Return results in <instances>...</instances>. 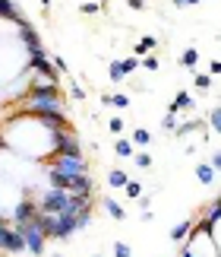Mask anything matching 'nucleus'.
I'll return each instance as SVG.
<instances>
[{
	"instance_id": "nucleus-1",
	"label": "nucleus",
	"mask_w": 221,
	"mask_h": 257,
	"mask_svg": "<svg viewBox=\"0 0 221 257\" xmlns=\"http://www.w3.org/2000/svg\"><path fill=\"white\" fill-rule=\"evenodd\" d=\"M26 111L32 114H51V111H64L60 108V92H57V83H42L35 86L26 98Z\"/></svg>"
},
{
	"instance_id": "nucleus-2",
	"label": "nucleus",
	"mask_w": 221,
	"mask_h": 257,
	"mask_svg": "<svg viewBox=\"0 0 221 257\" xmlns=\"http://www.w3.org/2000/svg\"><path fill=\"white\" fill-rule=\"evenodd\" d=\"M88 169L82 153H51V162H48V172L57 175H82Z\"/></svg>"
},
{
	"instance_id": "nucleus-3",
	"label": "nucleus",
	"mask_w": 221,
	"mask_h": 257,
	"mask_svg": "<svg viewBox=\"0 0 221 257\" xmlns=\"http://www.w3.org/2000/svg\"><path fill=\"white\" fill-rule=\"evenodd\" d=\"M19 235H22V244H26V251L28 254H35V257H42L44 254V232H42V225H38L35 219H28V222H13Z\"/></svg>"
},
{
	"instance_id": "nucleus-4",
	"label": "nucleus",
	"mask_w": 221,
	"mask_h": 257,
	"mask_svg": "<svg viewBox=\"0 0 221 257\" xmlns=\"http://www.w3.org/2000/svg\"><path fill=\"white\" fill-rule=\"evenodd\" d=\"M70 200V191H64V187H48V191L42 194V203H38V213H60Z\"/></svg>"
},
{
	"instance_id": "nucleus-5",
	"label": "nucleus",
	"mask_w": 221,
	"mask_h": 257,
	"mask_svg": "<svg viewBox=\"0 0 221 257\" xmlns=\"http://www.w3.org/2000/svg\"><path fill=\"white\" fill-rule=\"evenodd\" d=\"M0 251H6V254H22L26 251L22 235H19L16 225H4V232H0Z\"/></svg>"
},
{
	"instance_id": "nucleus-6",
	"label": "nucleus",
	"mask_w": 221,
	"mask_h": 257,
	"mask_svg": "<svg viewBox=\"0 0 221 257\" xmlns=\"http://www.w3.org/2000/svg\"><path fill=\"white\" fill-rule=\"evenodd\" d=\"M19 35H22V42H26V48H28V57H35V54H44V48H42V38H38V32L32 26L26 23V19H19Z\"/></svg>"
},
{
	"instance_id": "nucleus-7",
	"label": "nucleus",
	"mask_w": 221,
	"mask_h": 257,
	"mask_svg": "<svg viewBox=\"0 0 221 257\" xmlns=\"http://www.w3.org/2000/svg\"><path fill=\"white\" fill-rule=\"evenodd\" d=\"M70 194H76V197H92V178H88L86 172L82 175H73L70 178V187H66Z\"/></svg>"
},
{
	"instance_id": "nucleus-8",
	"label": "nucleus",
	"mask_w": 221,
	"mask_h": 257,
	"mask_svg": "<svg viewBox=\"0 0 221 257\" xmlns=\"http://www.w3.org/2000/svg\"><path fill=\"white\" fill-rule=\"evenodd\" d=\"M35 216H38V203L22 200V203H16V210H13V222H28V219H35Z\"/></svg>"
},
{
	"instance_id": "nucleus-9",
	"label": "nucleus",
	"mask_w": 221,
	"mask_h": 257,
	"mask_svg": "<svg viewBox=\"0 0 221 257\" xmlns=\"http://www.w3.org/2000/svg\"><path fill=\"white\" fill-rule=\"evenodd\" d=\"M102 206H104V213L110 216V219H117V222H124V206H120L117 200H114V197H104V200H102Z\"/></svg>"
},
{
	"instance_id": "nucleus-10",
	"label": "nucleus",
	"mask_w": 221,
	"mask_h": 257,
	"mask_svg": "<svg viewBox=\"0 0 221 257\" xmlns=\"http://www.w3.org/2000/svg\"><path fill=\"white\" fill-rule=\"evenodd\" d=\"M190 108H193V98H190V92H177L174 95V102H170L168 105V111H190Z\"/></svg>"
},
{
	"instance_id": "nucleus-11",
	"label": "nucleus",
	"mask_w": 221,
	"mask_h": 257,
	"mask_svg": "<svg viewBox=\"0 0 221 257\" xmlns=\"http://www.w3.org/2000/svg\"><path fill=\"white\" fill-rule=\"evenodd\" d=\"M155 48H158V38H155V35H146L142 42L136 45V51H133V57H146L148 51H155Z\"/></svg>"
},
{
	"instance_id": "nucleus-12",
	"label": "nucleus",
	"mask_w": 221,
	"mask_h": 257,
	"mask_svg": "<svg viewBox=\"0 0 221 257\" xmlns=\"http://www.w3.org/2000/svg\"><path fill=\"white\" fill-rule=\"evenodd\" d=\"M196 178H199V184H212L215 181V169L208 162H199L196 165Z\"/></svg>"
},
{
	"instance_id": "nucleus-13",
	"label": "nucleus",
	"mask_w": 221,
	"mask_h": 257,
	"mask_svg": "<svg viewBox=\"0 0 221 257\" xmlns=\"http://www.w3.org/2000/svg\"><path fill=\"white\" fill-rule=\"evenodd\" d=\"M102 102H104V105L120 108V111H126V108H130V95H126V92H117V95H104Z\"/></svg>"
},
{
	"instance_id": "nucleus-14",
	"label": "nucleus",
	"mask_w": 221,
	"mask_h": 257,
	"mask_svg": "<svg viewBox=\"0 0 221 257\" xmlns=\"http://www.w3.org/2000/svg\"><path fill=\"white\" fill-rule=\"evenodd\" d=\"M190 229H193V222H177L174 229H170V241H184L190 235Z\"/></svg>"
},
{
	"instance_id": "nucleus-15",
	"label": "nucleus",
	"mask_w": 221,
	"mask_h": 257,
	"mask_svg": "<svg viewBox=\"0 0 221 257\" xmlns=\"http://www.w3.org/2000/svg\"><path fill=\"white\" fill-rule=\"evenodd\" d=\"M130 143H133V146H148V143H152V134H148L146 127H136V131H133V140H130Z\"/></svg>"
},
{
	"instance_id": "nucleus-16",
	"label": "nucleus",
	"mask_w": 221,
	"mask_h": 257,
	"mask_svg": "<svg viewBox=\"0 0 221 257\" xmlns=\"http://www.w3.org/2000/svg\"><path fill=\"white\" fill-rule=\"evenodd\" d=\"M0 16H6V19H13V23H19V19H22V16H19V13H16V7H13V0H0Z\"/></svg>"
},
{
	"instance_id": "nucleus-17",
	"label": "nucleus",
	"mask_w": 221,
	"mask_h": 257,
	"mask_svg": "<svg viewBox=\"0 0 221 257\" xmlns=\"http://www.w3.org/2000/svg\"><path fill=\"white\" fill-rule=\"evenodd\" d=\"M180 64H184V67H190V70H193V67L199 64V51H196V48H186V51L180 54Z\"/></svg>"
},
{
	"instance_id": "nucleus-18",
	"label": "nucleus",
	"mask_w": 221,
	"mask_h": 257,
	"mask_svg": "<svg viewBox=\"0 0 221 257\" xmlns=\"http://www.w3.org/2000/svg\"><path fill=\"white\" fill-rule=\"evenodd\" d=\"M126 181H130V175H126V172H120V169H114V172L108 175V184H110V187H124Z\"/></svg>"
},
{
	"instance_id": "nucleus-19",
	"label": "nucleus",
	"mask_w": 221,
	"mask_h": 257,
	"mask_svg": "<svg viewBox=\"0 0 221 257\" xmlns=\"http://www.w3.org/2000/svg\"><path fill=\"white\" fill-rule=\"evenodd\" d=\"M114 153L120 156V159H130V156H133V143L120 137V140H117V146H114Z\"/></svg>"
},
{
	"instance_id": "nucleus-20",
	"label": "nucleus",
	"mask_w": 221,
	"mask_h": 257,
	"mask_svg": "<svg viewBox=\"0 0 221 257\" xmlns=\"http://www.w3.org/2000/svg\"><path fill=\"white\" fill-rule=\"evenodd\" d=\"M202 127V121H190V124H177L174 127V137H186V134H193V131H199Z\"/></svg>"
},
{
	"instance_id": "nucleus-21",
	"label": "nucleus",
	"mask_w": 221,
	"mask_h": 257,
	"mask_svg": "<svg viewBox=\"0 0 221 257\" xmlns=\"http://www.w3.org/2000/svg\"><path fill=\"white\" fill-rule=\"evenodd\" d=\"M110 80H114V83H124L126 80V70H124V64H120V61H110Z\"/></svg>"
},
{
	"instance_id": "nucleus-22",
	"label": "nucleus",
	"mask_w": 221,
	"mask_h": 257,
	"mask_svg": "<svg viewBox=\"0 0 221 257\" xmlns=\"http://www.w3.org/2000/svg\"><path fill=\"white\" fill-rule=\"evenodd\" d=\"M139 67L148 73V70H158V57L155 54H146V57H139Z\"/></svg>"
},
{
	"instance_id": "nucleus-23",
	"label": "nucleus",
	"mask_w": 221,
	"mask_h": 257,
	"mask_svg": "<svg viewBox=\"0 0 221 257\" xmlns=\"http://www.w3.org/2000/svg\"><path fill=\"white\" fill-rule=\"evenodd\" d=\"M124 191H126V197H142V184H139V181H126Z\"/></svg>"
},
{
	"instance_id": "nucleus-24",
	"label": "nucleus",
	"mask_w": 221,
	"mask_h": 257,
	"mask_svg": "<svg viewBox=\"0 0 221 257\" xmlns=\"http://www.w3.org/2000/svg\"><path fill=\"white\" fill-rule=\"evenodd\" d=\"M133 159H136L139 169H152V156L148 153H133Z\"/></svg>"
},
{
	"instance_id": "nucleus-25",
	"label": "nucleus",
	"mask_w": 221,
	"mask_h": 257,
	"mask_svg": "<svg viewBox=\"0 0 221 257\" xmlns=\"http://www.w3.org/2000/svg\"><path fill=\"white\" fill-rule=\"evenodd\" d=\"M114 257H133V248H130L126 241H117L114 244Z\"/></svg>"
},
{
	"instance_id": "nucleus-26",
	"label": "nucleus",
	"mask_w": 221,
	"mask_h": 257,
	"mask_svg": "<svg viewBox=\"0 0 221 257\" xmlns=\"http://www.w3.org/2000/svg\"><path fill=\"white\" fill-rule=\"evenodd\" d=\"M218 213H221V200H212V206H208V216H206V222H218Z\"/></svg>"
},
{
	"instance_id": "nucleus-27",
	"label": "nucleus",
	"mask_w": 221,
	"mask_h": 257,
	"mask_svg": "<svg viewBox=\"0 0 221 257\" xmlns=\"http://www.w3.org/2000/svg\"><path fill=\"white\" fill-rule=\"evenodd\" d=\"M208 124H212V131H221V111H218V108L208 111Z\"/></svg>"
},
{
	"instance_id": "nucleus-28",
	"label": "nucleus",
	"mask_w": 221,
	"mask_h": 257,
	"mask_svg": "<svg viewBox=\"0 0 221 257\" xmlns=\"http://www.w3.org/2000/svg\"><path fill=\"white\" fill-rule=\"evenodd\" d=\"M193 83H196L199 89H208V86H212V76H206V73H196V76H193Z\"/></svg>"
},
{
	"instance_id": "nucleus-29",
	"label": "nucleus",
	"mask_w": 221,
	"mask_h": 257,
	"mask_svg": "<svg viewBox=\"0 0 221 257\" xmlns=\"http://www.w3.org/2000/svg\"><path fill=\"white\" fill-rule=\"evenodd\" d=\"M108 131L114 134V137H120V134H124V121H120V117H114V121L108 124Z\"/></svg>"
},
{
	"instance_id": "nucleus-30",
	"label": "nucleus",
	"mask_w": 221,
	"mask_h": 257,
	"mask_svg": "<svg viewBox=\"0 0 221 257\" xmlns=\"http://www.w3.org/2000/svg\"><path fill=\"white\" fill-rule=\"evenodd\" d=\"M120 64H124V70H126V76H130V73L139 67V57H126V61H120Z\"/></svg>"
},
{
	"instance_id": "nucleus-31",
	"label": "nucleus",
	"mask_w": 221,
	"mask_h": 257,
	"mask_svg": "<svg viewBox=\"0 0 221 257\" xmlns=\"http://www.w3.org/2000/svg\"><path fill=\"white\" fill-rule=\"evenodd\" d=\"M174 127H177V114H174V111H168V117H164V131L174 134Z\"/></svg>"
},
{
	"instance_id": "nucleus-32",
	"label": "nucleus",
	"mask_w": 221,
	"mask_h": 257,
	"mask_svg": "<svg viewBox=\"0 0 221 257\" xmlns=\"http://www.w3.org/2000/svg\"><path fill=\"white\" fill-rule=\"evenodd\" d=\"M79 10H82L86 16H92V13H98V10H102V4H95V0H92V4H82Z\"/></svg>"
},
{
	"instance_id": "nucleus-33",
	"label": "nucleus",
	"mask_w": 221,
	"mask_h": 257,
	"mask_svg": "<svg viewBox=\"0 0 221 257\" xmlns=\"http://www.w3.org/2000/svg\"><path fill=\"white\" fill-rule=\"evenodd\" d=\"M73 98H76V102H82V98H86V89L76 86V83H73Z\"/></svg>"
},
{
	"instance_id": "nucleus-34",
	"label": "nucleus",
	"mask_w": 221,
	"mask_h": 257,
	"mask_svg": "<svg viewBox=\"0 0 221 257\" xmlns=\"http://www.w3.org/2000/svg\"><path fill=\"white\" fill-rule=\"evenodd\" d=\"M208 165H212V169L218 172V169H221V153H212V159H208Z\"/></svg>"
},
{
	"instance_id": "nucleus-35",
	"label": "nucleus",
	"mask_w": 221,
	"mask_h": 257,
	"mask_svg": "<svg viewBox=\"0 0 221 257\" xmlns=\"http://www.w3.org/2000/svg\"><path fill=\"white\" fill-rule=\"evenodd\" d=\"M126 4L133 7V10H146V4H142V0H126Z\"/></svg>"
},
{
	"instance_id": "nucleus-36",
	"label": "nucleus",
	"mask_w": 221,
	"mask_h": 257,
	"mask_svg": "<svg viewBox=\"0 0 221 257\" xmlns=\"http://www.w3.org/2000/svg\"><path fill=\"white\" fill-rule=\"evenodd\" d=\"M170 4H174V7H186V0H170Z\"/></svg>"
},
{
	"instance_id": "nucleus-37",
	"label": "nucleus",
	"mask_w": 221,
	"mask_h": 257,
	"mask_svg": "<svg viewBox=\"0 0 221 257\" xmlns=\"http://www.w3.org/2000/svg\"><path fill=\"white\" fill-rule=\"evenodd\" d=\"M42 7H44V10H51V0H42Z\"/></svg>"
},
{
	"instance_id": "nucleus-38",
	"label": "nucleus",
	"mask_w": 221,
	"mask_h": 257,
	"mask_svg": "<svg viewBox=\"0 0 221 257\" xmlns=\"http://www.w3.org/2000/svg\"><path fill=\"white\" fill-rule=\"evenodd\" d=\"M48 257H64V254H48Z\"/></svg>"
},
{
	"instance_id": "nucleus-39",
	"label": "nucleus",
	"mask_w": 221,
	"mask_h": 257,
	"mask_svg": "<svg viewBox=\"0 0 221 257\" xmlns=\"http://www.w3.org/2000/svg\"><path fill=\"white\" fill-rule=\"evenodd\" d=\"M0 232H4V219H0Z\"/></svg>"
},
{
	"instance_id": "nucleus-40",
	"label": "nucleus",
	"mask_w": 221,
	"mask_h": 257,
	"mask_svg": "<svg viewBox=\"0 0 221 257\" xmlns=\"http://www.w3.org/2000/svg\"><path fill=\"white\" fill-rule=\"evenodd\" d=\"M92 257H102V254H92Z\"/></svg>"
}]
</instances>
